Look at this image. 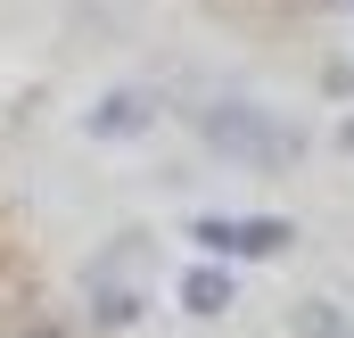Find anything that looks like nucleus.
Returning <instances> with one entry per match:
<instances>
[{
	"label": "nucleus",
	"instance_id": "obj_1",
	"mask_svg": "<svg viewBox=\"0 0 354 338\" xmlns=\"http://www.w3.org/2000/svg\"><path fill=\"white\" fill-rule=\"evenodd\" d=\"M198 132H206L223 157H239V166H288V157H297V132L272 124L256 99H214V107L198 116Z\"/></svg>",
	"mask_w": 354,
	"mask_h": 338
},
{
	"label": "nucleus",
	"instance_id": "obj_2",
	"mask_svg": "<svg viewBox=\"0 0 354 338\" xmlns=\"http://www.w3.org/2000/svg\"><path fill=\"white\" fill-rule=\"evenodd\" d=\"M149 124H157V91H107L83 116L91 141H132V132H149Z\"/></svg>",
	"mask_w": 354,
	"mask_h": 338
},
{
	"label": "nucleus",
	"instance_id": "obj_3",
	"mask_svg": "<svg viewBox=\"0 0 354 338\" xmlns=\"http://www.w3.org/2000/svg\"><path fill=\"white\" fill-rule=\"evenodd\" d=\"M231 297H239V281H231L223 264H189V272H181V305H189L198 322H206V314H231Z\"/></svg>",
	"mask_w": 354,
	"mask_h": 338
},
{
	"label": "nucleus",
	"instance_id": "obj_4",
	"mask_svg": "<svg viewBox=\"0 0 354 338\" xmlns=\"http://www.w3.org/2000/svg\"><path fill=\"white\" fill-rule=\"evenodd\" d=\"M288 223L280 215H239V256H288Z\"/></svg>",
	"mask_w": 354,
	"mask_h": 338
},
{
	"label": "nucleus",
	"instance_id": "obj_5",
	"mask_svg": "<svg viewBox=\"0 0 354 338\" xmlns=\"http://www.w3.org/2000/svg\"><path fill=\"white\" fill-rule=\"evenodd\" d=\"M189 240H198L206 256H239V215H198Z\"/></svg>",
	"mask_w": 354,
	"mask_h": 338
},
{
	"label": "nucleus",
	"instance_id": "obj_6",
	"mask_svg": "<svg viewBox=\"0 0 354 338\" xmlns=\"http://www.w3.org/2000/svg\"><path fill=\"white\" fill-rule=\"evenodd\" d=\"M305 338H338V322H330L322 305H305Z\"/></svg>",
	"mask_w": 354,
	"mask_h": 338
},
{
	"label": "nucleus",
	"instance_id": "obj_7",
	"mask_svg": "<svg viewBox=\"0 0 354 338\" xmlns=\"http://www.w3.org/2000/svg\"><path fill=\"white\" fill-rule=\"evenodd\" d=\"M41 338H75V330H41Z\"/></svg>",
	"mask_w": 354,
	"mask_h": 338
}]
</instances>
